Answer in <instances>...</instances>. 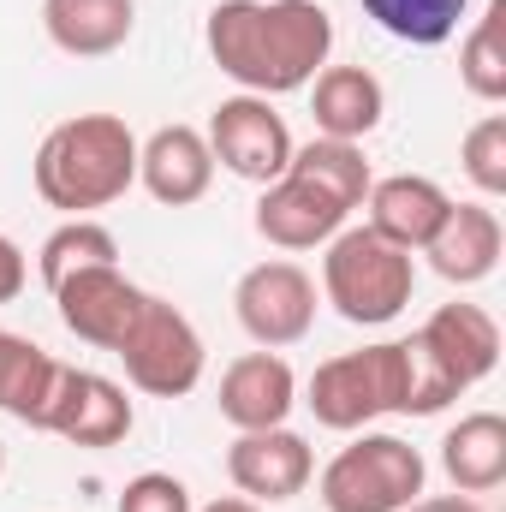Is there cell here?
Masks as SVG:
<instances>
[{
	"instance_id": "1",
	"label": "cell",
	"mask_w": 506,
	"mask_h": 512,
	"mask_svg": "<svg viewBox=\"0 0 506 512\" xmlns=\"http://www.w3.org/2000/svg\"><path fill=\"white\" fill-rule=\"evenodd\" d=\"M215 66L245 96H292L334 54V18L322 0H221L203 24Z\"/></svg>"
},
{
	"instance_id": "2",
	"label": "cell",
	"mask_w": 506,
	"mask_h": 512,
	"mask_svg": "<svg viewBox=\"0 0 506 512\" xmlns=\"http://www.w3.org/2000/svg\"><path fill=\"white\" fill-rule=\"evenodd\" d=\"M30 179L36 197L66 221L96 215L137 185V137L120 114H72L36 143Z\"/></svg>"
},
{
	"instance_id": "3",
	"label": "cell",
	"mask_w": 506,
	"mask_h": 512,
	"mask_svg": "<svg viewBox=\"0 0 506 512\" xmlns=\"http://www.w3.org/2000/svg\"><path fill=\"white\" fill-rule=\"evenodd\" d=\"M304 405L316 411L322 429H340V435H358L370 429L376 417H405L411 405V352L405 340H381V346H358V352H340L328 364H316V376L304 387Z\"/></svg>"
},
{
	"instance_id": "4",
	"label": "cell",
	"mask_w": 506,
	"mask_h": 512,
	"mask_svg": "<svg viewBox=\"0 0 506 512\" xmlns=\"http://www.w3.org/2000/svg\"><path fill=\"white\" fill-rule=\"evenodd\" d=\"M417 292V262L411 251L376 239L370 227H340L322 245V298L352 322V328H381L393 322Z\"/></svg>"
},
{
	"instance_id": "5",
	"label": "cell",
	"mask_w": 506,
	"mask_h": 512,
	"mask_svg": "<svg viewBox=\"0 0 506 512\" xmlns=\"http://www.w3.org/2000/svg\"><path fill=\"white\" fill-rule=\"evenodd\" d=\"M429 483V465L411 441L358 429L328 465H322V507L328 512H405Z\"/></svg>"
},
{
	"instance_id": "6",
	"label": "cell",
	"mask_w": 506,
	"mask_h": 512,
	"mask_svg": "<svg viewBox=\"0 0 506 512\" xmlns=\"http://www.w3.org/2000/svg\"><path fill=\"white\" fill-rule=\"evenodd\" d=\"M114 358L126 364V382L149 399H185L191 387L203 382V334L191 328V316L155 292H143V310L131 316L126 340L114 346Z\"/></svg>"
},
{
	"instance_id": "7",
	"label": "cell",
	"mask_w": 506,
	"mask_h": 512,
	"mask_svg": "<svg viewBox=\"0 0 506 512\" xmlns=\"http://www.w3.org/2000/svg\"><path fill=\"white\" fill-rule=\"evenodd\" d=\"M209 155H215V167H227L233 179H245V185H274L280 173H286V161H292V131L286 120L274 114V102L268 96H227V102H215V114H209Z\"/></svg>"
},
{
	"instance_id": "8",
	"label": "cell",
	"mask_w": 506,
	"mask_h": 512,
	"mask_svg": "<svg viewBox=\"0 0 506 512\" xmlns=\"http://www.w3.org/2000/svg\"><path fill=\"white\" fill-rule=\"evenodd\" d=\"M233 310H239V328L251 334L262 352L298 346L316 328V280L298 262H286V256L256 262L233 286Z\"/></svg>"
},
{
	"instance_id": "9",
	"label": "cell",
	"mask_w": 506,
	"mask_h": 512,
	"mask_svg": "<svg viewBox=\"0 0 506 512\" xmlns=\"http://www.w3.org/2000/svg\"><path fill=\"white\" fill-rule=\"evenodd\" d=\"M131 429H137V411H131L126 387L96 376V370H72L60 364V382L48 399V417H42V435H60L72 447H120Z\"/></svg>"
},
{
	"instance_id": "10",
	"label": "cell",
	"mask_w": 506,
	"mask_h": 512,
	"mask_svg": "<svg viewBox=\"0 0 506 512\" xmlns=\"http://www.w3.org/2000/svg\"><path fill=\"white\" fill-rule=\"evenodd\" d=\"M54 310L66 322V334H78L84 346L96 352H114L126 340L131 316L143 310V286L131 280L120 262H102V268H78L54 286Z\"/></svg>"
},
{
	"instance_id": "11",
	"label": "cell",
	"mask_w": 506,
	"mask_h": 512,
	"mask_svg": "<svg viewBox=\"0 0 506 512\" xmlns=\"http://www.w3.org/2000/svg\"><path fill=\"white\" fill-rule=\"evenodd\" d=\"M227 477H233V489L256 501V507H280V501H292V495H304L310 489V477H316V453H310V441L298 435V429H245L233 447H227Z\"/></svg>"
},
{
	"instance_id": "12",
	"label": "cell",
	"mask_w": 506,
	"mask_h": 512,
	"mask_svg": "<svg viewBox=\"0 0 506 512\" xmlns=\"http://www.w3.org/2000/svg\"><path fill=\"white\" fill-rule=\"evenodd\" d=\"M346 203L340 197H328L322 185H310L304 173H280L274 185H262V197H256V233L274 245V251H316V245H328L340 227H346Z\"/></svg>"
},
{
	"instance_id": "13",
	"label": "cell",
	"mask_w": 506,
	"mask_h": 512,
	"mask_svg": "<svg viewBox=\"0 0 506 512\" xmlns=\"http://www.w3.org/2000/svg\"><path fill=\"white\" fill-rule=\"evenodd\" d=\"M137 185L161 209H191L215 185V155L197 126H155L137 143Z\"/></svg>"
},
{
	"instance_id": "14",
	"label": "cell",
	"mask_w": 506,
	"mask_h": 512,
	"mask_svg": "<svg viewBox=\"0 0 506 512\" xmlns=\"http://www.w3.org/2000/svg\"><path fill=\"white\" fill-rule=\"evenodd\" d=\"M417 346L435 358V370L453 382V393H465L483 376H495V364H501V322L483 304H441L417 328Z\"/></svg>"
},
{
	"instance_id": "15",
	"label": "cell",
	"mask_w": 506,
	"mask_h": 512,
	"mask_svg": "<svg viewBox=\"0 0 506 512\" xmlns=\"http://www.w3.org/2000/svg\"><path fill=\"white\" fill-rule=\"evenodd\" d=\"M221 417L245 435V429H280L298 405V376L280 352H245L221 370Z\"/></svg>"
},
{
	"instance_id": "16",
	"label": "cell",
	"mask_w": 506,
	"mask_h": 512,
	"mask_svg": "<svg viewBox=\"0 0 506 512\" xmlns=\"http://www.w3.org/2000/svg\"><path fill=\"white\" fill-rule=\"evenodd\" d=\"M364 209H370L364 227H370L376 239L399 245V251H423V245L441 233L453 197H447L435 179H423V173H393V179H370Z\"/></svg>"
},
{
	"instance_id": "17",
	"label": "cell",
	"mask_w": 506,
	"mask_h": 512,
	"mask_svg": "<svg viewBox=\"0 0 506 512\" xmlns=\"http://www.w3.org/2000/svg\"><path fill=\"white\" fill-rule=\"evenodd\" d=\"M501 251H506V233H501V215L489 203H453L441 233L423 245L429 268L447 280V286H477L501 268Z\"/></svg>"
},
{
	"instance_id": "18",
	"label": "cell",
	"mask_w": 506,
	"mask_h": 512,
	"mask_svg": "<svg viewBox=\"0 0 506 512\" xmlns=\"http://www.w3.org/2000/svg\"><path fill=\"white\" fill-rule=\"evenodd\" d=\"M387 114V90L370 66H322L310 78V120L316 137H340V143H364Z\"/></svg>"
},
{
	"instance_id": "19",
	"label": "cell",
	"mask_w": 506,
	"mask_h": 512,
	"mask_svg": "<svg viewBox=\"0 0 506 512\" xmlns=\"http://www.w3.org/2000/svg\"><path fill=\"white\" fill-rule=\"evenodd\" d=\"M131 24H137L131 0H42V30L72 60H102L126 48Z\"/></svg>"
},
{
	"instance_id": "20",
	"label": "cell",
	"mask_w": 506,
	"mask_h": 512,
	"mask_svg": "<svg viewBox=\"0 0 506 512\" xmlns=\"http://www.w3.org/2000/svg\"><path fill=\"white\" fill-rule=\"evenodd\" d=\"M441 471L459 495H495L506 483V417L501 411H471L447 429L441 441Z\"/></svg>"
},
{
	"instance_id": "21",
	"label": "cell",
	"mask_w": 506,
	"mask_h": 512,
	"mask_svg": "<svg viewBox=\"0 0 506 512\" xmlns=\"http://www.w3.org/2000/svg\"><path fill=\"white\" fill-rule=\"evenodd\" d=\"M54 382H60V358H48L36 340L0 328V411L18 417L24 429H42Z\"/></svg>"
},
{
	"instance_id": "22",
	"label": "cell",
	"mask_w": 506,
	"mask_h": 512,
	"mask_svg": "<svg viewBox=\"0 0 506 512\" xmlns=\"http://www.w3.org/2000/svg\"><path fill=\"white\" fill-rule=\"evenodd\" d=\"M364 18L387 30L393 42H411V48H441L459 36L471 0H358Z\"/></svg>"
},
{
	"instance_id": "23",
	"label": "cell",
	"mask_w": 506,
	"mask_h": 512,
	"mask_svg": "<svg viewBox=\"0 0 506 512\" xmlns=\"http://www.w3.org/2000/svg\"><path fill=\"white\" fill-rule=\"evenodd\" d=\"M292 173H304L310 185H322L328 197H340L346 209H364L370 197V161H364V143H340V137H310L304 149H292L286 161Z\"/></svg>"
},
{
	"instance_id": "24",
	"label": "cell",
	"mask_w": 506,
	"mask_h": 512,
	"mask_svg": "<svg viewBox=\"0 0 506 512\" xmlns=\"http://www.w3.org/2000/svg\"><path fill=\"white\" fill-rule=\"evenodd\" d=\"M102 262H120V239H114L102 221L72 215V221H60V227L42 239V251H36V274H42V286L54 292L66 274H78V268H102Z\"/></svg>"
},
{
	"instance_id": "25",
	"label": "cell",
	"mask_w": 506,
	"mask_h": 512,
	"mask_svg": "<svg viewBox=\"0 0 506 512\" xmlns=\"http://www.w3.org/2000/svg\"><path fill=\"white\" fill-rule=\"evenodd\" d=\"M459 78L477 102H506V0H489L459 42Z\"/></svg>"
},
{
	"instance_id": "26",
	"label": "cell",
	"mask_w": 506,
	"mask_h": 512,
	"mask_svg": "<svg viewBox=\"0 0 506 512\" xmlns=\"http://www.w3.org/2000/svg\"><path fill=\"white\" fill-rule=\"evenodd\" d=\"M459 167L483 197H506V114H483L459 143Z\"/></svg>"
},
{
	"instance_id": "27",
	"label": "cell",
	"mask_w": 506,
	"mask_h": 512,
	"mask_svg": "<svg viewBox=\"0 0 506 512\" xmlns=\"http://www.w3.org/2000/svg\"><path fill=\"white\" fill-rule=\"evenodd\" d=\"M114 512H191V489L173 471H143V477H131L120 489Z\"/></svg>"
},
{
	"instance_id": "28",
	"label": "cell",
	"mask_w": 506,
	"mask_h": 512,
	"mask_svg": "<svg viewBox=\"0 0 506 512\" xmlns=\"http://www.w3.org/2000/svg\"><path fill=\"white\" fill-rule=\"evenodd\" d=\"M24 280H30V262H24V251L0 233V304H12V298L24 292Z\"/></svg>"
},
{
	"instance_id": "29",
	"label": "cell",
	"mask_w": 506,
	"mask_h": 512,
	"mask_svg": "<svg viewBox=\"0 0 506 512\" xmlns=\"http://www.w3.org/2000/svg\"><path fill=\"white\" fill-rule=\"evenodd\" d=\"M405 512H483L471 495H417Z\"/></svg>"
},
{
	"instance_id": "30",
	"label": "cell",
	"mask_w": 506,
	"mask_h": 512,
	"mask_svg": "<svg viewBox=\"0 0 506 512\" xmlns=\"http://www.w3.org/2000/svg\"><path fill=\"white\" fill-rule=\"evenodd\" d=\"M191 512H262L256 501H245V495H221V501H209V507H191Z\"/></svg>"
},
{
	"instance_id": "31",
	"label": "cell",
	"mask_w": 506,
	"mask_h": 512,
	"mask_svg": "<svg viewBox=\"0 0 506 512\" xmlns=\"http://www.w3.org/2000/svg\"><path fill=\"white\" fill-rule=\"evenodd\" d=\"M0 477H6V441H0Z\"/></svg>"
}]
</instances>
